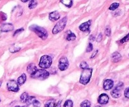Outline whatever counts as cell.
Wrapping results in <instances>:
<instances>
[{
	"mask_svg": "<svg viewBox=\"0 0 129 107\" xmlns=\"http://www.w3.org/2000/svg\"><path fill=\"white\" fill-rule=\"evenodd\" d=\"M26 70H27V72L29 74L32 75V74H34L37 71V67L35 66V64L31 63V64H30L27 66V69Z\"/></svg>",
	"mask_w": 129,
	"mask_h": 107,
	"instance_id": "cell-14",
	"label": "cell"
},
{
	"mask_svg": "<svg viewBox=\"0 0 129 107\" xmlns=\"http://www.w3.org/2000/svg\"><path fill=\"white\" fill-rule=\"evenodd\" d=\"M30 29L31 31L35 32L42 40H45L47 38V31L43 27H41V26H39L36 25H32L30 26Z\"/></svg>",
	"mask_w": 129,
	"mask_h": 107,
	"instance_id": "cell-2",
	"label": "cell"
},
{
	"mask_svg": "<svg viewBox=\"0 0 129 107\" xmlns=\"http://www.w3.org/2000/svg\"><path fill=\"white\" fill-rule=\"evenodd\" d=\"M6 18H7V16H6V15L5 13H0V19L1 20V21H5Z\"/></svg>",
	"mask_w": 129,
	"mask_h": 107,
	"instance_id": "cell-29",
	"label": "cell"
},
{
	"mask_svg": "<svg viewBox=\"0 0 129 107\" xmlns=\"http://www.w3.org/2000/svg\"><path fill=\"white\" fill-rule=\"evenodd\" d=\"M128 40H129V33L127 34V35H126L125 37H124L123 39H121V40H120V42L121 44H123V43L126 42L128 41Z\"/></svg>",
	"mask_w": 129,
	"mask_h": 107,
	"instance_id": "cell-27",
	"label": "cell"
},
{
	"mask_svg": "<svg viewBox=\"0 0 129 107\" xmlns=\"http://www.w3.org/2000/svg\"><path fill=\"white\" fill-rule=\"evenodd\" d=\"M81 107H91V103L88 100H84L81 103Z\"/></svg>",
	"mask_w": 129,
	"mask_h": 107,
	"instance_id": "cell-22",
	"label": "cell"
},
{
	"mask_svg": "<svg viewBox=\"0 0 129 107\" xmlns=\"http://www.w3.org/2000/svg\"><path fill=\"white\" fill-rule=\"evenodd\" d=\"M26 76L25 74H22L20 77H18L17 79V83L19 85H22L25 83V82L26 81Z\"/></svg>",
	"mask_w": 129,
	"mask_h": 107,
	"instance_id": "cell-16",
	"label": "cell"
},
{
	"mask_svg": "<svg viewBox=\"0 0 129 107\" xmlns=\"http://www.w3.org/2000/svg\"><path fill=\"white\" fill-rule=\"evenodd\" d=\"M28 96V94L27 93H26V92H25V93L21 94V96H20V100H21V101L22 102V103H26Z\"/></svg>",
	"mask_w": 129,
	"mask_h": 107,
	"instance_id": "cell-19",
	"label": "cell"
},
{
	"mask_svg": "<svg viewBox=\"0 0 129 107\" xmlns=\"http://www.w3.org/2000/svg\"><path fill=\"white\" fill-rule=\"evenodd\" d=\"M93 49V45H92V44L91 43H89V44H88V47H87L86 48V52H90L91 51H92Z\"/></svg>",
	"mask_w": 129,
	"mask_h": 107,
	"instance_id": "cell-31",
	"label": "cell"
},
{
	"mask_svg": "<svg viewBox=\"0 0 129 107\" xmlns=\"http://www.w3.org/2000/svg\"><path fill=\"white\" fill-rule=\"evenodd\" d=\"M67 20H68V18L67 17L63 18H62L56 25L54 26V28L52 30V33L53 34H57L59 32H60L61 31H62L64 30V28H65L66 25Z\"/></svg>",
	"mask_w": 129,
	"mask_h": 107,
	"instance_id": "cell-4",
	"label": "cell"
},
{
	"mask_svg": "<svg viewBox=\"0 0 129 107\" xmlns=\"http://www.w3.org/2000/svg\"><path fill=\"white\" fill-rule=\"evenodd\" d=\"M60 103H61V101H60L59 102H58L57 104H55V107H60Z\"/></svg>",
	"mask_w": 129,
	"mask_h": 107,
	"instance_id": "cell-36",
	"label": "cell"
},
{
	"mask_svg": "<svg viewBox=\"0 0 129 107\" xmlns=\"http://www.w3.org/2000/svg\"><path fill=\"white\" fill-rule=\"evenodd\" d=\"M28 1H27V0H25V1H24V0H21V2L23 3H26V2H28Z\"/></svg>",
	"mask_w": 129,
	"mask_h": 107,
	"instance_id": "cell-37",
	"label": "cell"
},
{
	"mask_svg": "<svg viewBox=\"0 0 129 107\" xmlns=\"http://www.w3.org/2000/svg\"><path fill=\"white\" fill-rule=\"evenodd\" d=\"M118 6H119V3H113L109 7V10H112V11H114L116 9L118 8Z\"/></svg>",
	"mask_w": 129,
	"mask_h": 107,
	"instance_id": "cell-21",
	"label": "cell"
},
{
	"mask_svg": "<svg viewBox=\"0 0 129 107\" xmlns=\"http://www.w3.org/2000/svg\"><path fill=\"white\" fill-rule=\"evenodd\" d=\"M20 50V47H11L10 49V52L11 53L16 52H18Z\"/></svg>",
	"mask_w": 129,
	"mask_h": 107,
	"instance_id": "cell-30",
	"label": "cell"
},
{
	"mask_svg": "<svg viewBox=\"0 0 129 107\" xmlns=\"http://www.w3.org/2000/svg\"><path fill=\"white\" fill-rule=\"evenodd\" d=\"M52 62V58L47 55H43L41 57L39 62V67L42 69H47L50 67Z\"/></svg>",
	"mask_w": 129,
	"mask_h": 107,
	"instance_id": "cell-3",
	"label": "cell"
},
{
	"mask_svg": "<svg viewBox=\"0 0 129 107\" xmlns=\"http://www.w3.org/2000/svg\"><path fill=\"white\" fill-rule=\"evenodd\" d=\"M33 105H34V107H40V103L38 100H37L36 99L33 102Z\"/></svg>",
	"mask_w": 129,
	"mask_h": 107,
	"instance_id": "cell-32",
	"label": "cell"
},
{
	"mask_svg": "<svg viewBox=\"0 0 129 107\" xmlns=\"http://www.w3.org/2000/svg\"><path fill=\"white\" fill-rule=\"evenodd\" d=\"M7 88L12 92H18L19 91V86L17 82L15 80H9L7 83Z\"/></svg>",
	"mask_w": 129,
	"mask_h": 107,
	"instance_id": "cell-8",
	"label": "cell"
},
{
	"mask_svg": "<svg viewBox=\"0 0 129 107\" xmlns=\"http://www.w3.org/2000/svg\"><path fill=\"white\" fill-rule=\"evenodd\" d=\"M105 33L107 36L110 37L111 35V28L110 26H107L105 28Z\"/></svg>",
	"mask_w": 129,
	"mask_h": 107,
	"instance_id": "cell-28",
	"label": "cell"
},
{
	"mask_svg": "<svg viewBox=\"0 0 129 107\" xmlns=\"http://www.w3.org/2000/svg\"><path fill=\"white\" fill-rule=\"evenodd\" d=\"M80 67L81 68V69H83V70H84V69H88V64H87L85 61L81 62L80 64Z\"/></svg>",
	"mask_w": 129,
	"mask_h": 107,
	"instance_id": "cell-26",
	"label": "cell"
},
{
	"mask_svg": "<svg viewBox=\"0 0 129 107\" xmlns=\"http://www.w3.org/2000/svg\"><path fill=\"white\" fill-rule=\"evenodd\" d=\"M95 107H101V106H95Z\"/></svg>",
	"mask_w": 129,
	"mask_h": 107,
	"instance_id": "cell-41",
	"label": "cell"
},
{
	"mask_svg": "<svg viewBox=\"0 0 129 107\" xmlns=\"http://www.w3.org/2000/svg\"><path fill=\"white\" fill-rule=\"evenodd\" d=\"M21 107H27L26 106H21Z\"/></svg>",
	"mask_w": 129,
	"mask_h": 107,
	"instance_id": "cell-39",
	"label": "cell"
},
{
	"mask_svg": "<svg viewBox=\"0 0 129 107\" xmlns=\"http://www.w3.org/2000/svg\"><path fill=\"white\" fill-rule=\"evenodd\" d=\"M14 29V26L11 23H4L1 26V31L2 32H8L12 31Z\"/></svg>",
	"mask_w": 129,
	"mask_h": 107,
	"instance_id": "cell-11",
	"label": "cell"
},
{
	"mask_svg": "<svg viewBox=\"0 0 129 107\" xmlns=\"http://www.w3.org/2000/svg\"><path fill=\"white\" fill-rule=\"evenodd\" d=\"M113 86V81L112 79H106L103 83V88L105 90H109Z\"/></svg>",
	"mask_w": 129,
	"mask_h": 107,
	"instance_id": "cell-13",
	"label": "cell"
},
{
	"mask_svg": "<svg viewBox=\"0 0 129 107\" xmlns=\"http://www.w3.org/2000/svg\"><path fill=\"white\" fill-rule=\"evenodd\" d=\"M23 30H24L23 28H20V29H18V30H16V31H15V33H14L13 36H15V35H16V34L20 33V32L23 31Z\"/></svg>",
	"mask_w": 129,
	"mask_h": 107,
	"instance_id": "cell-34",
	"label": "cell"
},
{
	"mask_svg": "<svg viewBox=\"0 0 129 107\" xmlns=\"http://www.w3.org/2000/svg\"><path fill=\"white\" fill-rule=\"evenodd\" d=\"M102 33L98 34V37H97V38H96V41L98 42H99L102 41Z\"/></svg>",
	"mask_w": 129,
	"mask_h": 107,
	"instance_id": "cell-35",
	"label": "cell"
},
{
	"mask_svg": "<svg viewBox=\"0 0 129 107\" xmlns=\"http://www.w3.org/2000/svg\"><path fill=\"white\" fill-rule=\"evenodd\" d=\"M60 2L62 3L63 5H65L66 6H67L68 8H71L72 6V5H73V1H71V0H64V1H63V0H62V1H60Z\"/></svg>",
	"mask_w": 129,
	"mask_h": 107,
	"instance_id": "cell-20",
	"label": "cell"
},
{
	"mask_svg": "<svg viewBox=\"0 0 129 107\" xmlns=\"http://www.w3.org/2000/svg\"><path fill=\"white\" fill-rule=\"evenodd\" d=\"M92 72H93L92 68L88 67V69H84L81 73V75L80 79H79V83L83 85H86L88 84L91 78Z\"/></svg>",
	"mask_w": 129,
	"mask_h": 107,
	"instance_id": "cell-1",
	"label": "cell"
},
{
	"mask_svg": "<svg viewBox=\"0 0 129 107\" xmlns=\"http://www.w3.org/2000/svg\"><path fill=\"white\" fill-rule=\"evenodd\" d=\"M69 65V61L66 57H62L59 61V69L62 71L66 70Z\"/></svg>",
	"mask_w": 129,
	"mask_h": 107,
	"instance_id": "cell-7",
	"label": "cell"
},
{
	"mask_svg": "<svg viewBox=\"0 0 129 107\" xmlns=\"http://www.w3.org/2000/svg\"><path fill=\"white\" fill-rule=\"evenodd\" d=\"M1 82H0V86H1Z\"/></svg>",
	"mask_w": 129,
	"mask_h": 107,
	"instance_id": "cell-40",
	"label": "cell"
},
{
	"mask_svg": "<svg viewBox=\"0 0 129 107\" xmlns=\"http://www.w3.org/2000/svg\"><path fill=\"white\" fill-rule=\"evenodd\" d=\"M76 39V36L74 33L71 32L70 30L67 32V40H68V41H72V40H74Z\"/></svg>",
	"mask_w": 129,
	"mask_h": 107,
	"instance_id": "cell-17",
	"label": "cell"
},
{
	"mask_svg": "<svg viewBox=\"0 0 129 107\" xmlns=\"http://www.w3.org/2000/svg\"><path fill=\"white\" fill-rule=\"evenodd\" d=\"M0 102H1V99H0Z\"/></svg>",
	"mask_w": 129,
	"mask_h": 107,
	"instance_id": "cell-42",
	"label": "cell"
},
{
	"mask_svg": "<svg viewBox=\"0 0 129 107\" xmlns=\"http://www.w3.org/2000/svg\"><path fill=\"white\" fill-rule=\"evenodd\" d=\"M124 95L126 98H129V87L127 88L124 91Z\"/></svg>",
	"mask_w": 129,
	"mask_h": 107,
	"instance_id": "cell-33",
	"label": "cell"
},
{
	"mask_svg": "<svg viewBox=\"0 0 129 107\" xmlns=\"http://www.w3.org/2000/svg\"><path fill=\"white\" fill-rule=\"evenodd\" d=\"M73 102L71 99L66 101L64 104V107H73Z\"/></svg>",
	"mask_w": 129,
	"mask_h": 107,
	"instance_id": "cell-23",
	"label": "cell"
},
{
	"mask_svg": "<svg viewBox=\"0 0 129 107\" xmlns=\"http://www.w3.org/2000/svg\"><path fill=\"white\" fill-rule=\"evenodd\" d=\"M49 76V73L45 69H37L34 74L31 75V77L34 79H45Z\"/></svg>",
	"mask_w": 129,
	"mask_h": 107,
	"instance_id": "cell-5",
	"label": "cell"
},
{
	"mask_svg": "<svg viewBox=\"0 0 129 107\" xmlns=\"http://www.w3.org/2000/svg\"><path fill=\"white\" fill-rule=\"evenodd\" d=\"M15 107H21V106H15Z\"/></svg>",
	"mask_w": 129,
	"mask_h": 107,
	"instance_id": "cell-38",
	"label": "cell"
},
{
	"mask_svg": "<svg viewBox=\"0 0 129 107\" xmlns=\"http://www.w3.org/2000/svg\"><path fill=\"white\" fill-rule=\"evenodd\" d=\"M55 99H50L46 102L45 104V107H55Z\"/></svg>",
	"mask_w": 129,
	"mask_h": 107,
	"instance_id": "cell-18",
	"label": "cell"
},
{
	"mask_svg": "<svg viewBox=\"0 0 129 107\" xmlns=\"http://www.w3.org/2000/svg\"><path fill=\"white\" fill-rule=\"evenodd\" d=\"M109 101V97L105 93H102V94L100 95V96L98 97V101L100 104H105Z\"/></svg>",
	"mask_w": 129,
	"mask_h": 107,
	"instance_id": "cell-9",
	"label": "cell"
},
{
	"mask_svg": "<svg viewBox=\"0 0 129 107\" xmlns=\"http://www.w3.org/2000/svg\"><path fill=\"white\" fill-rule=\"evenodd\" d=\"M91 21L89 20V21H86V22H84L83 23L81 24L79 26V30L82 31H84V32L89 31V28H90L91 26Z\"/></svg>",
	"mask_w": 129,
	"mask_h": 107,
	"instance_id": "cell-10",
	"label": "cell"
},
{
	"mask_svg": "<svg viewBox=\"0 0 129 107\" xmlns=\"http://www.w3.org/2000/svg\"><path fill=\"white\" fill-rule=\"evenodd\" d=\"M123 88V83L120 82L115 86V88L111 91V95L113 98H118L121 96V92Z\"/></svg>",
	"mask_w": 129,
	"mask_h": 107,
	"instance_id": "cell-6",
	"label": "cell"
},
{
	"mask_svg": "<svg viewBox=\"0 0 129 107\" xmlns=\"http://www.w3.org/2000/svg\"><path fill=\"white\" fill-rule=\"evenodd\" d=\"M122 59V55L118 52H115L112 55V60L113 62H117Z\"/></svg>",
	"mask_w": 129,
	"mask_h": 107,
	"instance_id": "cell-15",
	"label": "cell"
},
{
	"mask_svg": "<svg viewBox=\"0 0 129 107\" xmlns=\"http://www.w3.org/2000/svg\"><path fill=\"white\" fill-rule=\"evenodd\" d=\"M49 20H51L52 21H55L57 20H59L60 18V14L58 11H55L50 13L49 15Z\"/></svg>",
	"mask_w": 129,
	"mask_h": 107,
	"instance_id": "cell-12",
	"label": "cell"
},
{
	"mask_svg": "<svg viewBox=\"0 0 129 107\" xmlns=\"http://www.w3.org/2000/svg\"><path fill=\"white\" fill-rule=\"evenodd\" d=\"M35 99V98L34 96H28L27 100H26V103L27 104V105H30V104L33 103Z\"/></svg>",
	"mask_w": 129,
	"mask_h": 107,
	"instance_id": "cell-24",
	"label": "cell"
},
{
	"mask_svg": "<svg viewBox=\"0 0 129 107\" xmlns=\"http://www.w3.org/2000/svg\"><path fill=\"white\" fill-rule=\"evenodd\" d=\"M37 3L36 1H30V3L28 5V8L31 10V9L35 8L37 6Z\"/></svg>",
	"mask_w": 129,
	"mask_h": 107,
	"instance_id": "cell-25",
	"label": "cell"
}]
</instances>
